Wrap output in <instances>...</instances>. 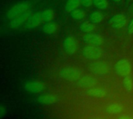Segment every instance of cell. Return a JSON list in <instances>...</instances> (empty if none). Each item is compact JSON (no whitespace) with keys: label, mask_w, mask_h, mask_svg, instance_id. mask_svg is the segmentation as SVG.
Here are the masks:
<instances>
[{"label":"cell","mask_w":133,"mask_h":119,"mask_svg":"<svg viewBox=\"0 0 133 119\" xmlns=\"http://www.w3.org/2000/svg\"><path fill=\"white\" fill-rule=\"evenodd\" d=\"M116 72L122 76H128L132 71V67L129 62L126 59L119 60L115 65Z\"/></svg>","instance_id":"cell-5"},{"label":"cell","mask_w":133,"mask_h":119,"mask_svg":"<svg viewBox=\"0 0 133 119\" xmlns=\"http://www.w3.org/2000/svg\"><path fill=\"white\" fill-rule=\"evenodd\" d=\"M122 109H123V107L120 104H111L106 108V111L108 113L113 114V115L120 114Z\"/></svg>","instance_id":"cell-19"},{"label":"cell","mask_w":133,"mask_h":119,"mask_svg":"<svg viewBox=\"0 0 133 119\" xmlns=\"http://www.w3.org/2000/svg\"><path fill=\"white\" fill-rule=\"evenodd\" d=\"M38 101L40 104H44V105L54 104L58 101V97L55 94H45L38 97Z\"/></svg>","instance_id":"cell-12"},{"label":"cell","mask_w":133,"mask_h":119,"mask_svg":"<svg viewBox=\"0 0 133 119\" xmlns=\"http://www.w3.org/2000/svg\"><path fill=\"white\" fill-rule=\"evenodd\" d=\"M24 89L29 93L39 94L44 90V84L39 80H30L25 83Z\"/></svg>","instance_id":"cell-6"},{"label":"cell","mask_w":133,"mask_h":119,"mask_svg":"<svg viewBox=\"0 0 133 119\" xmlns=\"http://www.w3.org/2000/svg\"><path fill=\"white\" fill-rule=\"evenodd\" d=\"M41 15H42L43 22H44V23H48V22L52 21L55 17V12H54L53 9H48L42 11Z\"/></svg>","instance_id":"cell-18"},{"label":"cell","mask_w":133,"mask_h":119,"mask_svg":"<svg viewBox=\"0 0 133 119\" xmlns=\"http://www.w3.org/2000/svg\"><path fill=\"white\" fill-rule=\"evenodd\" d=\"M63 45L65 52L69 55H74L77 50V42L72 36L67 37L64 40Z\"/></svg>","instance_id":"cell-7"},{"label":"cell","mask_w":133,"mask_h":119,"mask_svg":"<svg viewBox=\"0 0 133 119\" xmlns=\"http://www.w3.org/2000/svg\"><path fill=\"white\" fill-rule=\"evenodd\" d=\"M81 4V0H68L65 5V12L69 13L77 9Z\"/></svg>","instance_id":"cell-14"},{"label":"cell","mask_w":133,"mask_h":119,"mask_svg":"<svg viewBox=\"0 0 133 119\" xmlns=\"http://www.w3.org/2000/svg\"><path fill=\"white\" fill-rule=\"evenodd\" d=\"M30 2L28 1H23L20 2L14 5H12L7 12L5 17L7 19H12L15 17H16L17 16H19L26 12H27V10L30 9Z\"/></svg>","instance_id":"cell-1"},{"label":"cell","mask_w":133,"mask_h":119,"mask_svg":"<svg viewBox=\"0 0 133 119\" xmlns=\"http://www.w3.org/2000/svg\"><path fill=\"white\" fill-rule=\"evenodd\" d=\"M95 25L94 23H83L82 24H80L79 26V30L84 33H90L92 31H94L95 30Z\"/></svg>","instance_id":"cell-20"},{"label":"cell","mask_w":133,"mask_h":119,"mask_svg":"<svg viewBox=\"0 0 133 119\" xmlns=\"http://www.w3.org/2000/svg\"><path fill=\"white\" fill-rule=\"evenodd\" d=\"M58 28V25L55 22H48L46 23L43 27H42V30L47 34H52L56 32Z\"/></svg>","instance_id":"cell-15"},{"label":"cell","mask_w":133,"mask_h":119,"mask_svg":"<svg viewBox=\"0 0 133 119\" xmlns=\"http://www.w3.org/2000/svg\"><path fill=\"white\" fill-rule=\"evenodd\" d=\"M93 3H94L93 0H81V4L84 7H90L92 5Z\"/></svg>","instance_id":"cell-25"},{"label":"cell","mask_w":133,"mask_h":119,"mask_svg":"<svg viewBox=\"0 0 133 119\" xmlns=\"http://www.w3.org/2000/svg\"><path fill=\"white\" fill-rule=\"evenodd\" d=\"M103 54V50L101 48L96 45L86 46L83 49V55L88 59L95 60L101 57Z\"/></svg>","instance_id":"cell-2"},{"label":"cell","mask_w":133,"mask_h":119,"mask_svg":"<svg viewBox=\"0 0 133 119\" xmlns=\"http://www.w3.org/2000/svg\"><path fill=\"white\" fill-rule=\"evenodd\" d=\"M90 70L98 75L106 74L109 71V66L107 63L104 62H96L90 64Z\"/></svg>","instance_id":"cell-11"},{"label":"cell","mask_w":133,"mask_h":119,"mask_svg":"<svg viewBox=\"0 0 133 119\" xmlns=\"http://www.w3.org/2000/svg\"><path fill=\"white\" fill-rule=\"evenodd\" d=\"M6 114H7L6 108L3 105H1V107H0V118H4L5 116H6Z\"/></svg>","instance_id":"cell-24"},{"label":"cell","mask_w":133,"mask_h":119,"mask_svg":"<svg viewBox=\"0 0 133 119\" xmlns=\"http://www.w3.org/2000/svg\"><path fill=\"white\" fill-rule=\"evenodd\" d=\"M33 15V12L30 11H27L19 16H17L16 17L12 19L9 23V27L12 30L18 29L19 27H21L23 24L26 23V21L29 19V18Z\"/></svg>","instance_id":"cell-3"},{"label":"cell","mask_w":133,"mask_h":119,"mask_svg":"<svg viewBox=\"0 0 133 119\" xmlns=\"http://www.w3.org/2000/svg\"><path fill=\"white\" fill-rule=\"evenodd\" d=\"M118 119H133V118L132 116H129V115H125V116L120 117Z\"/></svg>","instance_id":"cell-27"},{"label":"cell","mask_w":133,"mask_h":119,"mask_svg":"<svg viewBox=\"0 0 133 119\" xmlns=\"http://www.w3.org/2000/svg\"><path fill=\"white\" fill-rule=\"evenodd\" d=\"M115 2H121L122 0H114Z\"/></svg>","instance_id":"cell-28"},{"label":"cell","mask_w":133,"mask_h":119,"mask_svg":"<svg viewBox=\"0 0 133 119\" xmlns=\"http://www.w3.org/2000/svg\"><path fill=\"white\" fill-rule=\"evenodd\" d=\"M96 83V80L94 79L90 76H81L78 80V86L83 88H89L94 86Z\"/></svg>","instance_id":"cell-13"},{"label":"cell","mask_w":133,"mask_h":119,"mask_svg":"<svg viewBox=\"0 0 133 119\" xmlns=\"http://www.w3.org/2000/svg\"><path fill=\"white\" fill-rule=\"evenodd\" d=\"M94 5L100 9H106L108 6V2L107 0H93Z\"/></svg>","instance_id":"cell-23"},{"label":"cell","mask_w":133,"mask_h":119,"mask_svg":"<svg viewBox=\"0 0 133 119\" xmlns=\"http://www.w3.org/2000/svg\"><path fill=\"white\" fill-rule=\"evenodd\" d=\"M70 15H71V16H72L74 19L79 20V19H82L84 18V16H85V12H84V10H83V9H76L72 10V11L70 12Z\"/></svg>","instance_id":"cell-21"},{"label":"cell","mask_w":133,"mask_h":119,"mask_svg":"<svg viewBox=\"0 0 133 119\" xmlns=\"http://www.w3.org/2000/svg\"><path fill=\"white\" fill-rule=\"evenodd\" d=\"M43 22L41 12L33 13V15L29 18V19L25 23V27L27 30H32L37 27Z\"/></svg>","instance_id":"cell-8"},{"label":"cell","mask_w":133,"mask_h":119,"mask_svg":"<svg viewBox=\"0 0 133 119\" xmlns=\"http://www.w3.org/2000/svg\"><path fill=\"white\" fill-rule=\"evenodd\" d=\"M129 34H133V19L130 21L129 25Z\"/></svg>","instance_id":"cell-26"},{"label":"cell","mask_w":133,"mask_h":119,"mask_svg":"<svg viewBox=\"0 0 133 119\" xmlns=\"http://www.w3.org/2000/svg\"><path fill=\"white\" fill-rule=\"evenodd\" d=\"M123 85H124V87L125 88L126 90H128V91L132 90L133 89L132 79L129 76H125L123 80Z\"/></svg>","instance_id":"cell-22"},{"label":"cell","mask_w":133,"mask_h":119,"mask_svg":"<svg viewBox=\"0 0 133 119\" xmlns=\"http://www.w3.org/2000/svg\"><path fill=\"white\" fill-rule=\"evenodd\" d=\"M81 76L82 72L79 69L74 68H65L60 71V76L69 81L79 80Z\"/></svg>","instance_id":"cell-4"},{"label":"cell","mask_w":133,"mask_h":119,"mask_svg":"<svg viewBox=\"0 0 133 119\" xmlns=\"http://www.w3.org/2000/svg\"><path fill=\"white\" fill-rule=\"evenodd\" d=\"M104 15L101 11H95L90 15V20L93 23H99L104 19Z\"/></svg>","instance_id":"cell-17"},{"label":"cell","mask_w":133,"mask_h":119,"mask_svg":"<svg viewBox=\"0 0 133 119\" xmlns=\"http://www.w3.org/2000/svg\"><path fill=\"white\" fill-rule=\"evenodd\" d=\"M83 40L85 43L90 45H96L101 46L104 42V38L102 36L96 34H87L83 36Z\"/></svg>","instance_id":"cell-9"},{"label":"cell","mask_w":133,"mask_h":119,"mask_svg":"<svg viewBox=\"0 0 133 119\" xmlns=\"http://www.w3.org/2000/svg\"><path fill=\"white\" fill-rule=\"evenodd\" d=\"M87 93L89 95L95 97H104L107 94L106 90L103 88H91L87 90Z\"/></svg>","instance_id":"cell-16"},{"label":"cell","mask_w":133,"mask_h":119,"mask_svg":"<svg viewBox=\"0 0 133 119\" xmlns=\"http://www.w3.org/2000/svg\"><path fill=\"white\" fill-rule=\"evenodd\" d=\"M94 119H98V118H94Z\"/></svg>","instance_id":"cell-29"},{"label":"cell","mask_w":133,"mask_h":119,"mask_svg":"<svg viewBox=\"0 0 133 119\" xmlns=\"http://www.w3.org/2000/svg\"><path fill=\"white\" fill-rule=\"evenodd\" d=\"M126 22H127V17L123 13H119V14L115 15L109 20L110 24L112 26V27H114L115 29L122 28L125 25Z\"/></svg>","instance_id":"cell-10"}]
</instances>
